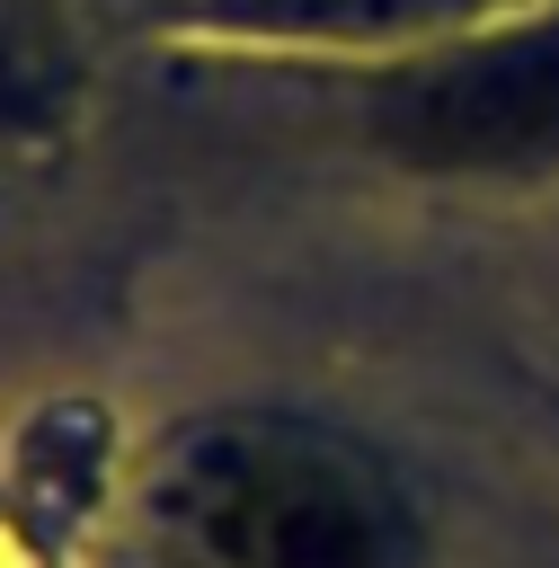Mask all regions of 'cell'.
<instances>
[{
  "instance_id": "1",
  "label": "cell",
  "mask_w": 559,
  "mask_h": 568,
  "mask_svg": "<svg viewBox=\"0 0 559 568\" xmlns=\"http://www.w3.org/2000/svg\"><path fill=\"white\" fill-rule=\"evenodd\" d=\"M115 568H426L399 470L293 408L177 417L115 524Z\"/></svg>"
},
{
  "instance_id": "2",
  "label": "cell",
  "mask_w": 559,
  "mask_h": 568,
  "mask_svg": "<svg viewBox=\"0 0 559 568\" xmlns=\"http://www.w3.org/2000/svg\"><path fill=\"white\" fill-rule=\"evenodd\" d=\"M355 133L408 178H550L559 169V0L506 9L453 44L364 71Z\"/></svg>"
},
{
  "instance_id": "3",
  "label": "cell",
  "mask_w": 559,
  "mask_h": 568,
  "mask_svg": "<svg viewBox=\"0 0 559 568\" xmlns=\"http://www.w3.org/2000/svg\"><path fill=\"white\" fill-rule=\"evenodd\" d=\"M532 0H169V27L231 53H293L328 71H373L426 44H453Z\"/></svg>"
}]
</instances>
